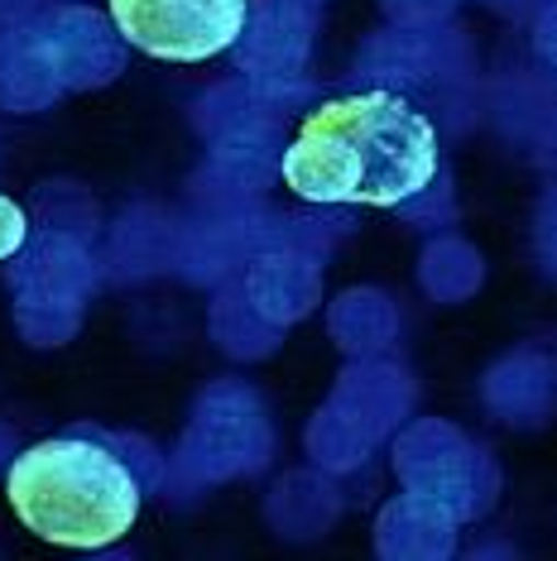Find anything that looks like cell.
<instances>
[{"mask_svg":"<svg viewBox=\"0 0 557 561\" xmlns=\"http://www.w3.org/2000/svg\"><path fill=\"white\" fill-rule=\"evenodd\" d=\"M24 231H30V221H24L20 202H10L5 193H0V264L24 245Z\"/></svg>","mask_w":557,"mask_h":561,"instance_id":"obj_4","label":"cell"},{"mask_svg":"<svg viewBox=\"0 0 557 561\" xmlns=\"http://www.w3.org/2000/svg\"><path fill=\"white\" fill-rule=\"evenodd\" d=\"M5 500L34 538L96 552L135 528L145 484L111 437L72 427L24 446L5 476Z\"/></svg>","mask_w":557,"mask_h":561,"instance_id":"obj_2","label":"cell"},{"mask_svg":"<svg viewBox=\"0 0 557 561\" xmlns=\"http://www.w3.org/2000/svg\"><path fill=\"white\" fill-rule=\"evenodd\" d=\"M130 48L163 62H207L246 30V0H106Z\"/></svg>","mask_w":557,"mask_h":561,"instance_id":"obj_3","label":"cell"},{"mask_svg":"<svg viewBox=\"0 0 557 561\" xmlns=\"http://www.w3.org/2000/svg\"><path fill=\"white\" fill-rule=\"evenodd\" d=\"M437 125L399 92L332 96L284 149V183L327 207H399L437 178Z\"/></svg>","mask_w":557,"mask_h":561,"instance_id":"obj_1","label":"cell"}]
</instances>
